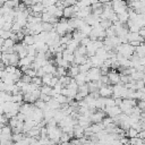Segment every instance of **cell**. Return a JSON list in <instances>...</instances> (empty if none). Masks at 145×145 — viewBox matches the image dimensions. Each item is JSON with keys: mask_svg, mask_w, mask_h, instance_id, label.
Instances as JSON below:
<instances>
[{"mask_svg": "<svg viewBox=\"0 0 145 145\" xmlns=\"http://www.w3.org/2000/svg\"><path fill=\"white\" fill-rule=\"evenodd\" d=\"M100 82H101L103 85H109V84H110V80H109V77H108V75H101Z\"/></svg>", "mask_w": 145, "mask_h": 145, "instance_id": "ab89813d", "label": "cell"}, {"mask_svg": "<svg viewBox=\"0 0 145 145\" xmlns=\"http://www.w3.org/2000/svg\"><path fill=\"white\" fill-rule=\"evenodd\" d=\"M104 105L105 108H111L116 105V101L113 97H104Z\"/></svg>", "mask_w": 145, "mask_h": 145, "instance_id": "f1b7e54d", "label": "cell"}, {"mask_svg": "<svg viewBox=\"0 0 145 145\" xmlns=\"http://www.w3.org/2000/svg\"><path fill=\"white\" fill-rule=\"evenodd\" d=\"M144 43H145V42H144Z\"/></svg>", "mask_w": 145, "mask_h": 145, "instance_id": "681fc988", "label": "cell"}, {"mask_svg": "<svg viewBox=\"0 0 145 145\" xmlns=\"http://www.w3.org/2000/svg\"><path fill=\"white\" fill-rule=\"evenodd\" d=\"M84 37H86V36H85L80 31L75 29V31L72 32V39H74V40H76V41H78L79 43H80V41H82Z\"/></svg>", "mask_w": 145, "mask_h": 145, "instance_id": "7402d4cb", "label": "cell"}, {"mask_svg": "<svg viewBox=\"0 0 145 145\" xmlns=\"http://www.w3.org/2000/svg\"><path fill=\"white\" fill-rule=\"evenodd\" d=\"M142 80H143V83H144V84H145V75H144V76H143V78H142Z\"/></svg>", "mask_w": 145, "mask_h": 145, "instance_id": "7dc6e473", "label": "cell"}, {"mask_svg": "<svg viewBox=\"0 0 145 145\" xmlns=\"http://www.w3.org/2000/svg\"><path fill=\"white\" fill-rule=\"evenodd\" d=\"M104 112H105V114L108 117H111V118L117 117V116H119V114L122 113L121 110H120V108L118 105H114V106H111V108H105L104 109Z\"/></svg>", "mask_w": 145, "mask_h": 145, "instance_id": "8992f818", "label": "cell"}, {"mask_svg": "<svg viewBox=\"0 0 145 145\" xmlns=\"http://www.w3.org/2000/svg\"><path fill=\"white\" fill-rule=\"evenodd\" d=\"M108 77H109L110 84H112V85H117L120 83V72H118L114 69H112L108 72Z\"/></svg>", "mask_w": 145, "mask_h": 145, "instance_id": "277c9868", "label": "cell"}, {"mask_svg": "<svg viewBox=\"0 0 145 145\" xmlns=\"http://www.w3.org/2000/svg\"><path fill=\"white\" fill-rule=\"evenodd\" d=\"M91 68H92V65H91V62H89V60H88V61H86L85 63L79 65V72L87 74V71H88Z\"/></svg>", "mask_w": 145, "mask_h": 145, "instance_id": "ffe728a7", "label": "cell"}, {"mask_svg": "<svg viewBox=\"0 0 145 145\" xmlns=\"http://www.w3.org/2000/svg\"><path fill=\"white\" fill-rule=\"evenodd\" d=\"M129 144L130 145H143L144 144V139H142L140 137H134V138H129Z\"/></svg>", "mask_w": 145, "mask_h": 145, "instance_id": "4316f807", "label": "cell"}, {"mask_svg": "<svg viewBox=\"0 0 145 145\" xmlns=\"http://www.w3.org/2000/svg\"><path fill=\"white\" fill-rule=\"evenodd\" d=\"M92 29H93V27H92L91 25H87V24H86V25H85V26H84V27L80 29V32H82V33H83L85 36H88V35L91 34Z\"/></svg>", "mask_w": 145, "mask_h": 145, "instance_id": "836d02e7", "label": "cell"}, {"mask_svg": "<svg viewBox=\"0 0 145 145\" xmlns=\"http://www.w3.org/2000/svg\"><path fill=\"white\" fill-rule=\"evenodd\" d=\"M91 129H92L93 134H97V133H100L101 130H103L105 128H104V126H103L102 122H99V123H92L91 125Z\"/></svg>", "mask_w": 145, "mask_h": 145, "instance_id": "d6986e66", "label": "cell"}, {"mask_svg": "<svg viewBox=\"0 0 145 145\" xmlns=\"http://www.w3.org/2000/svg\"><path fill=\"white\" fill-rule=\"evenodd\" d=\"M113 91H112V86L110 85H102L99 89V94L101 97H110L112 95Z\"/></svg>", "mask_w": 145, "mask_h": 145, "instance_id": "5b68a950", "label": "cell"}, {"mask_svg": "<svg viewBox=\"0 0 145 145\" xmlns=\"http://www.w3.org/2000/svg\"><path fill=\"white\" fill-rule=\"evenodd\" d=\"M77 93H79L83 97H86L88 94H89V91H88V86H87V83L86 84H84V85H80V86H78V91H77Z\"/></svg>", "mask_w": 145, "mask_h": 145, "instance_id": "2e32d148", "label": "cell"}, {"mask_svg": "<svg viewBox=\"0 0 145 145\" xmlns=\"http://www.w3.org/2000/svg\"><path fill=\"white\" fill-rule=\"evenodd\" d=\"M135 54L138 56L139 58L145 57V43H140L138 46L135 48Z\"/></svg>", "mask_w": 145, "mask_h": 145, "instance_id": "5bb4252c", "label": "cell"}, {"mask_svg": "<svg viewBox=\"0 0 145 145\" xmlns=\"http://www.w3.org/2000/svg\"><path fill=\"white\" fill-rule=\"evenodd\" d=\"M104 117H106V114L103 110H96L91 114V121L92 123H99V122H102Z\"/></svg>", "mask_w": 145, "mask_h": 145, "instance_id": "3957f363", "label": "cell"}, {"mask_svg": "<svg viewBox=\"0 0 145 145\" xmlns=\"http://www.w3.org/2000/svg\"><path fill=\"white\" fill-rule=\"evenodd\" d=\"M23 101H24V94L23 93H19V94H16V95H12L11 96V102L22 103Z\"/></svg>", "mask_w": 145, "mask_h": 145, "instance_id": "83f0119b", "label": "cell"}, {"mask_svg": "<svg viewBox=\"0 0 145 145\" xmlns=\"http://www.w3.org/2000/svg\"><path fill=\"white\" fill-rule=\"evenodd\" d=\"M40 91L42 94H45V95H50L52 97V92H53V88L49 85H42L40 87Z\"/></svg>", "mask_w": 145, "mask_h": 145, "instance_id": "ac0fdd59", "label": "cell"}, {"mask_svg": "<svg viewBox=\"0 0 145 145\" xmlns=\"http://www.w3.org/2000/svg\"><path fill=\"white\" fill-rule=\"evenodd\" d=\"M61 108V104L54 99V97H52L48 103H46V108L45 109H51V110H59Z\"/></svg>", "mask_w": 145, "mask_h": 145, "instance_id": "9c48e42d", "label": "cell"}, {"mask_svg": "<svg viewBox=\"0 0 145 145\" xmlns=\"http://www.w3.org/2000/svg\"><path fill=\"white\" fill-rule=\"evenodd\" d=\"M74 80L77 83V85L78 86H80V85H84V84H86L87 82H86V74H83V72H79L75 78H74Z\"/></svg>", "mask_w": 145, "mask_h": 145, "instance_id": "4fadbf2b", "label": "cell"}, {"mask_svg": "<svg viewBox=\"0 0 145 145\" xmlns=\"http://www.w3.org/2000/svg\"><path fill=\"white\" fill-rule=\"evenodd\" d=\"M20 80H23L25 84H31V83H32V77H29V76H27L26 74H24V75L22 76Z\"/></svg>", "mask_w": 145, "mask_h": 145, "instance_id": "b9f144b4", "label": "cell"}, {"mask_svg": "<svg viewBox=\"0 0 145 145\" xmlns=\"http://www.w3.org/2000/svg\"><path fill=\"white\" fill-rule=\"evenodd\" d=\"M99 1H100L101 3H103V5H104V3H108V2H110L111 0H99Z\"/></svg>", "mask_w": 145, "mask_h": 145, "instance_id": "bcb514c9", "label": "cell"}, {"mask_svg": "<svg viewBox=\"0 0 145 145\" xmlns=\"http://www.w3.org/2000/svg\"><path fill=\"white\" fill-rule=\"evenodd\" d=\"M101 78V71H100V68H94L92 67L87 74H86V82L89 83V82H97L100 80Z\"/></svg>", "mask_w": 145, "mask_h": 145, "instance_id": "7a4b0ae2", "label": "cell"}, {"mask_svg": "<svg viewBox=\"0 0 145 145\" xmlns=\"http://www.w3.org/2000/svg\"><path fill=\"white\" fill-rule=\"evenodd\" d=\"M25 136H24V133H20V134H12V140L14 142H19L22 139H24Z\"/></svg>", "mask_w": 145, "mask_h": 145, "instance_id": "74e56055", "label": "cell"}, {"mask_svg": "<svg viewBox=\"0 0 145 145\" xmlns=\"http://www.w3.org/2000/svg\"><path fill=\"white\" fill-rule=\"evenodd\" d=\"M105 34H106V37L117 36V35H116V31H114V27H113V25H112L111 27H109V28H106V29H105Z\"/></svg>", "mask_w": 145, "mask_h": 145, "instance_id": "8d00e7d4", "label": "cell"}, {"mask_svg": "<svg viewBox=\"0 0 145 145\" xmlns=\"http://www.w3.org/2000/svg\"><path fill=\"white\" fill-rule=\"evenodd\" d=\"M126 135H127L129 138H134V137H137V136H138V131H137L135 128L130 127V128L126 131Z\"/></svg>", "mask_w": 145, "mask_h": 145, "instance_id": "4dcf8cb0", "label": "cell"}, {"mask_svg": "<svg viewBox=\"0 0 145 145\" xmlns=\"http://www.w3.org/2000/svg\"><path fill=\"white\" fill-rule=\"evenodd\" d=\"M16 44V42L14 41V40H11V39H7V40H5V42H3V45L2 46H5V48H7V49H11V48H14V45Z\"/></svg>", "mask_w": 145, "mask_h": 145, "instance_id": "e575fe53", "label": "cell"}, {"mask_svg": "<svg viewBox=\"0 0 145 145\" xmlns=\"http://www.w3.org/2000/svg\"><path fill=\"white\" fill-rule=\"evenodd\" d=\"M118 20H119L121 24H127V22L129 20V15H128V11H126V12H122V14L118 15Z\"/></svg>", "mask_w": 145, "mask_h": 145, "instance_id": "cb8c5ba5", "label": "cell"}, {"mask_svg": "<svg viewBox=\"0 0 145 145\" xmlns=\"http://www.w3.org/2000/svg\"><path fill=\"white\" fill-rule=\"evenodd\" d=\"M89 42H91V39H89L88 36H86V37H84V39L80 41V43H79V44H80V45H84V46H86V45H87Z\"/></svg>", "mask_w": 145, "mask_h": 145, "instance_id": "ee69618b", "label": "cell"}, {"mask_svg": "<svg viewBox=\"0 0 145 145\" xmlns=\"http://www.w3.org/2000/svg\"><path fill=\"white\" fill-rule=\"evenodd\" d=\"M78 74H79V66H77L75 63L70 65V67L68 68V71H67V76H69L71 78H75Z\"/></svg>", "mask_w": 145, "mask_h": 145, "instance_id": "52a82bcc", "label": "cell"}, {"mask_svg": "<svg viewBox=\"0 0 145 145\" xmlns=\"http://www.w3.org/2000/svg\"><path fill=\"white\" fill-rule=\"evenodd\" d=\"M62 58L67 61V62H69V63H74V60H75V54H74V52H70L69 50H65L63 52H62Z\"/></svg>", "mask_w": 145, "mask_h": 145, "instance_id": "8fae6325", "label": "cell"}, {"mask_svg": "<svg viewBox=\"0 0 145 145\" xmlns=\"http://www.w3.org/2000/svg\"><path fill=\"white\" fill-rule=\"evenodd\" d=\"M100 25H101V27H102L103 29H106V28L111 27L113 24H112V22L109 20V19H102V20L100 22Z\"/></svg>", "mask_w": 145, "mask_h": 145, "instance_id": "1f68e13d", "label": "cell"}, {"mask_svg": "<svg viewBox=\"0 0 145 145\" xmlns=\"http://www.w3.org/2000/svg\"><path fill=\"white\" fill-rule=\"evenodd\" d=\"M72 79H74V78H71V77H69V76L66 75V76H62V77L59 78V83H60L63 87H67V86L69 85V83H70Z\"/></svg>", "mask_w": 145, "mask_h": 145, "instance_id": "44dd1931", "label": "cell"}, {"mask_svg": "<svg viewBox=\"0 0 145 145\" xmlns=\"http://www.w3.org/2000/svg\"><path fill=\"white\" fill-rule=\"evenodd\" d=\"M27 137H33V138H40V128H37L36 126L33 127L28 133H26Z\"/></svg>", "mask_w": 145, "mask_h": 145, "instance_id": "e0dca14e", "label": "cell"}, {"mask_svg": "<svg viewBox=\"0 0 145 145\" xmlns=\"http://www.w3.org/2000/svg\"><path fill=\"white\" fill-rule=\"evenodd\" d=\"M53 28H54V25H52V24H50V23H43L42 22V29H43V32H51V31H53Z\"/></svg>", "mask_w": 145, "mask_h": 145, "instance_id": "d6a6232c", "label": "cell"}, {"mask_svg": "<svg viewBox=\"0 0 145 145\" xmlns=\"http://www.w3.org/2000/svg\"><path fill=\"white\" fill-rule=\"evenodd\" d=\"M23 43L25 45H33L35 43V40H34V35H25L24 40H23Z\"/></svg>", "mask_w": 145, "mask_h": 145, "instance_id": "603a6c76", "label": "cell"}, {"mask_svg": "<svg viewBox=\"0 0 145 145\" xmlns=\"http://www.w3.org/2000/svg\"><path fill=\"white\" fill-rule=\"evenodd\" d=\"M126 145H130V144H126Z\"/></svg>", "mask_w": 145, "mask_h": 145, "instance_id": "c3c4849f", "label": "cell"}, {"mask_svg": "<svg viewBox=\"0 0 145 145\" xmlns=\"http://www.w3.org/2000/svg\"><path fill=\"white\" fill-rule=\"evenodd\" d=\"M67 75V69L63 68V67H57V70H56V74L54 76H57L58 78L62 77V76H66Z\"/></svg>", "mask_w": 145, "mask_h": 145, "instance_id": "484cf974", "label": "cell"}, {"mask_svg": "<svg viewBox=\"0 0 145 145\" xmlns=\"http://www.w3.org/2000/svg\"><path fill=\"white\" fill-rule=\"evenodd\" d=\"M79 45H80V44H79V42L72 39V40H71V41H70V42L67 44V50H69L70 52H75Z\"/></svg>", "mask_w": 145, "mask_h": 145, "instance_id": "9a60e30c", "label": "cell"}, {"mask_svg": "<svg viewBox=\"0 0 145 145\" xmlns=\"http://www.w3.org/2000/svg\"><path fill=\"white\" fill-rule=\"evenodd\" d=\"M84 133H85V129L83 127H80L78 123L74 126V137L75 138H83L85 136Z\"/></svg>", "mask_w": 145, "mask_h": 145, "instance_id": "30bf717a", "label": "cell"}, {"mask_svg": "<svg viewBox=\"0 0 145 145\" xmlns=\"http://www.w3.org/2000/svg\"><path fill=\"white\" fill-rule=\"evenodd\" d=\"M34 105H35V108H37V109H41V110H45V108H46V103L44 102V101H42V100H37L35 103H34Z\"/></svg>", "mask_w": 145, "mask_h": 145, "instance_id": "d590c367", "label": "cell"}, {"mask_svg": "<svg viewBox=\"0 0 145 145\" xmlns=\"http://www.w3.org/2000/svg\"><path fill=\"white\" fill-rule=\"evenodd\" d=\"M111 3H112V9L117 15L126 12L129 9L126 0H111Z\"/></svg>", "mask_w": 145, "mask_h": 145, "instance_id": "6da1fadb", "label": "cell"}, {"mask_svg": "<svg viewBox=\"0 0 145 145\" xmlns=\"http://www.w3.org/2000/svg\"><path fill=\"white\" fill-rule=\"evenodd\" d=\"M88 60H89L92 67H94V68H101V66H102L103 62H104V61H103L102 59H100L97 56H93V57L88 58Z\"/></svg>", "mask_w": 145, "mask_h": 145, "instance_id": "ba28073f", "label": "cell"}, {"mask_svg": "<svg viewBox=\"0 0 145 145\" xmlns=\"http://www.w3.org/2000/svg\"><path fill=\"white\" fill-rule=\"evenodd\" d=\"M95 56H97L100 59H102L103 61H105L106 59H109V51H106L104 48H100V49L96 51Z\"/></svg>", "mask_w": 145, "mask_h": 145, "instance_id": "7c38bea8", "label": "cell"}, {"mask_svg": "<svg viewBox=\"0 0 145 145\" xmlns=\"http://www.w3.org/2000/svg\"><path fill=\"white\" fill-rule=\"evenodd\" d=\"M32 83L33 84H35V85H37V86H42L43 84H42V78L41 77H39V76H35V77H33L32 78Z\"/></svg>", "mask_w": 145, "mask_h": 145, "instance_id": "f35d334b", "label": "cell"}, {"mask_svg": "<svg viewBox=\"0 0 145 145\" xmlns=\"http://www.w3.org/2000/svg\"><path fill=\"white\" fill-rule=\"evenodd\" d=\"M135 87H136V91H139V89L145 87V84L143 83V80H136L135 82Z\"/></svg>", "mask_w": 145, "mask_h": 145, "instance_id": "60d3db41", "label": "cell"}, {"mask_svg": "<svg viewBox=\"0 0 145 145\" xmlns=\"http://www.w3.org/2000/svg\"><path fill=\"white\" fill-rule=\"evenodd\" d=\"M24 74H26L27 76H29V77H32V78L36 76V71H35L34 69H32V68H28V69H27V70H26Z\"/></svg>", "mask_w": 145, "mask_h": 145, "instance_id": "7bdbcfd3", "label": "cell"}, {"mask_svg": "<svg viewBox=\"0 0 145 145\" xmlns=\"http://www.w3.org/2000/svg\"><path fill=\"white\" fill-rule=\"evenodd\" d=\"M53 76H54V75H52V74H45V75L42 77V84H43V85H49L50 82H51V79L53 78Z\"/></svg>", "mask_w": 145, "mask_h": 145, "instance_id": "f546056e", "label": "cell"}, {"mask_svg": "<svg viewBox=\"0 0 145 145\" xmlns=\"http://www.w3.org/2000/svg\"><path fill=\"white\" fill-rule=\"evenodd\" d=\"M145 75V72H143V71H134L131 75H130V77H131V79L133 80H142V78H143V76Z\"/></svg>", "mask_w": 145, "mask_h": 145, "instance_id": "d4e9b609", "label": "cell"}, {"mask_svg": "<svg viewBox=\"0 0 145 145\" xmlns=\"http://www.w3.org/2000/svg\"><path fill=\"white\" fill-rule=\"evenodd\" d=\"M139 35L145 40V27H143V28H140V31H139Z\"/></svg>", "mask_w": 145, "mask_h": 145, "instance_id": "f6af8a7d", "label": "cell"}]
</instances>
